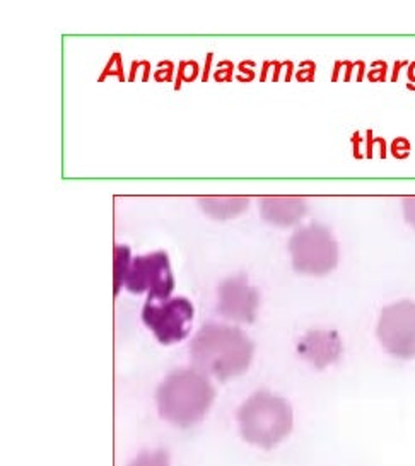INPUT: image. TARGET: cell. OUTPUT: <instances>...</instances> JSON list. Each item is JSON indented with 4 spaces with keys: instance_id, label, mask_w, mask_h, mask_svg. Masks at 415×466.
I'll use <instances>...</instances> for the list:
<instances>
[{
    "instance_id": "5",
    "label": "cell",
    "mask_w": 415,
    "mask_h": 466,
    "mask_svg": "<svg viewBox=\"0 0 415 466\" xmlns=\"http://www.w3.org/2000/svg\"><path fill=\"white\" fill-rule=\"evenodd\" d=\"M194 315V304L185 298H171L165 301L147 299L142 309L144 323L163 345H175L185 340L192 329Z\"/></svg>"
},
{
    "instance_id": "8",
    "label": "cell",
    "mask_w": 415,
    "mask_h": 466,
    "mask_svg": "<svg viewBox=\"0 0 415 466\" xmlns=\"http://www.w3.org/2000/svg\"><path fill=\"white\" fill-rule=\"evenodd\" d=\"M258 306V290L249 286L247 275H233L222 280L218 294V313L222 318L238 323H253Z\"/></svg>"
},
{
    "instance_id": "4",
    "label": "cell",
    "mask_w": 415,
    "mask_h": 466,
    "mask_svg": "<svg viewBox=\"0 0 415 466\" xmlns=\"http://www.w3.org/2000/svg\"><path fill=\"white\" fill-rule=\"evenodd\" d=\"M289 253L296 272L315 277L330 274L339 261L337 241L321 224H309L292 234Z\"/></svg>"
},
{
    "instance_id": "10",
    "label": "cell",
    "mask_w": 415,
    "mask_h": 466,
    "mask_svg": "<svg viewBox=\"0 0 415 466\" xmlns=\"http://www.w3.org/2000/svg\"><path fill=\"white\" fill-rule=\"evenodd\" d=\"M308 204L301 197H265L260 200L262 219L278 228H289L303 219Z\"/></svg>"
},
{
    "instance_id": "13",
    "label": "cell",
    "mask_w": 415,
    "mask_h": 466,
    "mask_svg": "<svg viewBox=\"0 0 415 466\" xmlns=\"http://www.w3.org/2000/svg\"><path fill=\"white\" fill-rule=\"evenodd\" d=\"M128 466H171V463H169V454L165 450H154V451L140 452Z\"/></svg>"
},
{
    "instance_id": "14",
    "label": "cell",
    "mask_w": 415,
    "mask_h": 466,
    "mask_svg": "<svg viewBox=\"0 0 415 466\" xmlns=\"http://www.w3.org/2000/svg\"><path fill=\"white\" fill-rule=\"evenodd\" d=\"M403 218L415 229V197H407L403 200Z\"/></svg>"
},
{
    "instance_id": "2",
    "label": "cell",
    "mask_w": 415,
    "mask_h": 466,
    "mask_svg": "<svg viewBox=\"0 0 415 466\" xmlns=\"http://www.w3.org/2000/svg\"><path fill=\"white\" fill-rule=\"evenodd\" d=\"M216 390L198 370H177L167 374L156 391L159 415L181 429L198 424L210 410Z\"/></svg>"
},
{
    "instance_id": "7",
    "label": "cell",
    "mask_w": 415,
    "mask_h": 466,
    "mask_svg": "<svg viewBox=\"0 0 415 466\" xmlns=\"http://www.w3.org/2000/svg\"><path fill=\"white\" fill-rule=\"evenodd\" d=\"M124 288L132 294H147L149 301L169 299L175 289V277L165 251L142 255L132 260Z\"/></svg>"
},
{
    "instance_id": "11",
    "label": "cell",
    "mask_w": 415,
    "mask_h": 466,
    "mask_svg": "<svg viewBox=\"0 0 415 466\" xmlns=\"http://www.w3.org/2000/svg\"><path fill=\"white\" fill-rule=\"evenodd\" d=\"M198 206L208 218L218 220L233 219L249 206L248 197H200Z\"/></svg>"
},
{
    "instance_id": "1",
    "label": "cell",
    "mask_w": 415,
    "mask_h": 466,
    "mask_svg": "<svg viewBox=\"0 0 415 466\" xmlns=\"http://www.w3.org/2000/svg\"><path fill=\"white\" fill-rule=\"evenodd\" d=\"M255 347L239 329L208 323L198 329L190 343V359L195 370L228 381L248 370Z\"/></svg>"
},
{
    "instance_id": "9",
    "label": "cell",
    "mask_w": 415,
    "mask_h": 466,
    "mask_svg": "<svg viewBox=\"0 0 415 466\" xmlns=\"http://www.w3.org/2000/svg\"><path fill=\"white\" fill-rule=\"evenodd\" d=\"M299 354L309 360L317 370H325L333 362H337L342 352V340L332 329H311L305 339L298 345Z\"/></svg>"
},
{
    "instance_id": "3",
    "label": "cell",
    "mask_w": 415,
    "mask_h": 466,
    "mask_svg": "<svg viewBox=\"0 0 415 466\" xmlns=\"http://www.w3.org/2000/svg\"><path fill=\"white\" fill-rule=\"evenodd\" d=\"M238 424L247 442L272 450L291 434L294 411L286 398L270 391H257L241 405Z\"/></svg>"
},
{
    "instance_id": "6",
    "label": "cell",
    "mask_w": 415,
    "mask_h": 466,
    "mask_svg": "<svg viewBox=\"0 0 415 466\" xmlns=\"http://www.w3.org/2000/svg\"><path fill=\"white\" fill-rule=\"evenodd\" d=\"M376 335L390 356L415 359V302L403 299L383 308Z\"/></svg>"
},
{
    "instance_id": "12",
    "label": "cell",
    "mask_w": 415,
    "mask_h": 466,
    "mask_svg": "<svg viewBox=\"0 0 415 466\" xmlns=\"http://www.w3.org/2000/svg\"><path fill=\"white\" fill-rule=\"evenodd\" d=\"M132 253L127 245L115 247V294H118L124 288L125 279L132 265Z\"/></svg>"
}]
</instances>
